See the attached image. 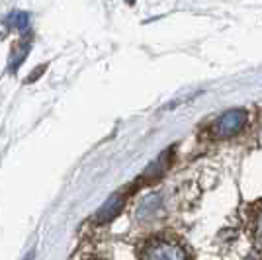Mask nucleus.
I'll return each mask as SVG.
<instances>
[{"mask_svg":"<svg viewBox=\"0 0 262 260\" xmlns=\"http://www.w3.org/2000/svg\"><path fill=\"white\" fill-rule=\"evenodd\" d=\"M254 237H256V243L262 249V211L256 215V223H254Z\"/></svg>","mask_w":262,"mask_h":260,"instance_id":"6","label":"nucleus"},{"mask_svg":"<svg viewBox=\"0 0 262 260\" xmlns=\"http://www.w3.org/2000/svg\"><path fill=\"white\" fill-rule=\"evenodd\" d=\"M166 164H168V153H164L159 157V161H155L149 168H147V172H145V178H157V176H161L163 170L166 168Z\"/></svg>","mask_w":262,"mask_h":260,"instance_id":"4","label":"nucleus"},{"mask_svg":"<svg viewBox=\"0 0 262 260\" xmlns=\"http://www.w3.org/2000/svg\"><path fill=\"white\" fill-rule=\"evenodd\" d=\"M121 204H123V196L121 194L112 196L108 202L102 206V209L98 211L96 219H98V221H108V219H112V217H116L118 215V211L121 209Z\"/></svg>","mask_w":262,"mask_h":260,"instance_id":"3","label":"nucleus"},{"mask_svg":"<svg viewBox=\"0 0 262 260\" xmlns=\"http://www.w3.org/2000/svg\"><path fill=\"white\" fill-rule=\"evenodd\" d=\"M245 125H247V112L245 110H229L213 123L211 131L219 139H227V137L237 135Z\"/></svg>","mask_w":262,"mask_h":260,"instance_id":"2","label":"nucleus"},{"mask_svg":"<svg viewBox=\"0 0 262 260\" xmlns=\"http://www.w3.org/2000/svg\"><path fill=\"white\" fill-rule=\"evenodd\" d=\"M10 22L14 28H18V30H24L28 22H30V18H28V14H24V12H14L10 16Z\"/></svg>","mask_w":262,"mask_h":260,"instance_id":"5","label":"nucleus"},{"mask_svg":"<svg viewBox=\"0 0 262 260\" xmlns=\"http://www.w3.org/2000/svg\"><path fill=\"white\" fill-rule=\"evenodd\" d=\"M143 260H188L186 258L184 249L170 241V239H157L153 241L145 252H143Z\"/></svg>","mask_w":262,"mask_h":260,"instance_id":"1","label":"nucleus"}]
</instances>
